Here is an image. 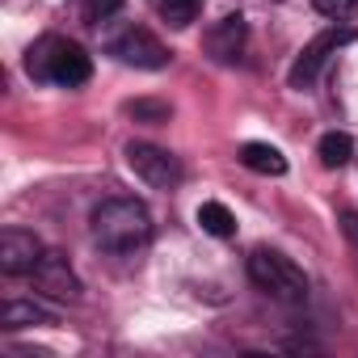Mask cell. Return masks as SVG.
Listing matches in <instances>:
<instances>
[{
    "mask_svg": "<svg viewBox=\"0 0 358 358\" xmlns=\"http://www.w3.org/2000/svg\"><path fill=\"white\" fill-rule=\"evenodd\" d=\"M203 5H207V0H156V13H160L164 26L186 30V26H194V17L203 13Z\"/></svg>",
    "mask_w": 358,
    "mask_h": 358,
    "instance_id": "obj_13",
    "label": "cell"
},
{
    "mask_svg": "<svg viewBox=\"0 0 358 358\" xmlns=\"http://www.w3.org/2000/svg\"><path fill=\"white\" fill-rule=\"evenodd\" d=\"M127 114L139 118V122H164V118H169V106H164V101H131Z\"/></svg>",
    "mask_w": 358,
    "mask_h": 358,
    "instance_id": "obj_16",
    "label": "cell"
},
{
    "mask_svg": "<svg viewBox=\"0 0 358 358\" xmlns=\"http://www.w3.org/2000/svg\"><path fill=\"white\" fill-rule=\"evenodd\" d=\"M0 324L5 329H38V324H55V312H47L34 299H9L0 308Z\"/></svg>",
    "mask_w": 358,
    "mask_h": 358,
    "instance_id": "obj_10",
    "label": "cell"
},
{
    "mask_svg": "<svg viewBox=\"0 0 358 358\" xmlns=\"http://www.w3.org/2000/svg\"><path fill=\"white\" fill-rule=\"evenodd\" d=\"M312 5H316V13H324V17H333V22L358 17V0H312Z\"/></svg>",
    "mask_w": 358,
    "mask_h": 358,
    "instance_id": "obj_15",
    "label": "cell"
},
{
    "mask_svg": "<svg viewBox=\"0 0 358 358\" xmlns=\"http://www.w3.org/2000/svg\"><path fill=\"white\" fill-rule=\"evenodd\" d=\"M122 9V0H85V13L93 17V22H106V17H114Z\"/></svg>",
    "mask_w": 358,
    "mask_h": 358,
    "instance_id": "obj_17",
    "label": "cell"
},
{
    "mask_svg": "<svg viewBox=\"0 0 358 358\" xmlns=\"http://www.w3.org/2000/svg\"><path fill=\"white\" fill-rule=\"evenodd\" d=\"M43 241L26 228H5L0 232V274L9 278H22V274H34V266L43 262Z\"/></svg>",
    "mask_w": 358,
    "mask_h": 358,
    "instance_id": "obj_8",
    "label": "cell"
},
{
    "mask_svg": "<svg viewBox=\"0 0 358 358\" xmlns=\"http://www.w3.org/2000/svg\"><path fill=\"white\" fill-rule=\"evenodd\" d=\"M106 51L127 64V68H139V72H160L169 64V47L148 30V26H122L106 38Z\"/></svg>",
    "mask_w": 358,
    "mask_h": 358,
    "instance_id": "obj_4",
    "label": "cell"
},
{
    "mask_svg": "<svg viewBox=\"0 0 358 358\" xmlns=\"http://www.w3.org/2000/svg\"><path fill=\"white\" fill-rule=\"evenodd\" d=\"M316 152H320V164L324 169H341V164L354 160V139L345 131H329V135H320Z\"/></svg>",
    "mask_w": 358,
    "mask_h": 358,
    "instance_id": "obj_14",
    "label": "cell"
},
{
    "mask_svg": "<svg viewBox=\"0 0 358 358\" xmlns=\"http://www.w3.org/2000/svg\"><path fill=\"white\" fill-rule=\"evenodd\" d=\"M245 43H249V26L241 13H228L220 17L207 34H203V51L215 59V64H236L245 55Z\"/></svg>",
    "mask_w": 358,
    "mask_h": 358,
    "instance_id": "obj_9",
    "label": "cell"
},
{
    "mask_svg": "<svg viewBox=\"0 0 358 358\" xmlns=\"http://www.w3.org/2000/svg\"><path fill=\"white\" fill-rule=\"evenodd\" d=\"M93 241L114 257H131V253L148 249V241H152L148 207L139 199H106L93 211Z\"/></svg>",
    "mask_w": 358,
    "mask_h": 358,
    "instance_id": "obj_1",
    "label": "cell"
},
{
    "mask_svg": "<svg viewBox=\"0 0 358 358\" xmlns=\"http://www.w3.org/2000/svg\"><path fill=\"white\" fill-rule=\"evenodd\" d=\"M34 287H38V295H47V299H59V303H76L80 299V278H76V270L68 266V257L64 253H43V262L34 266Z\"/></svg>",
    "mask_w": 358,
    "mask_h": 358,
    "instance_id": "obj_7",
    "label": "cell"
},
{
    "mask_svg": "<svg viewBox=\"0 0 358 358\" xmlns=\"http://www.w3.org/2000/svg\"><path fill=\"white\" fill-rule=\"evenodd\" d=\"M26 72H30V80H43V85L80 89L93 76V59H89V51L80 43L59 38V34H43L26 51Z\"/></svg>",
    "mask_w": 358,
    "mask_h": 358,
    "instance_id": "obj_2",
    "label": "cell"
},
{
    "mask_svg": "<svg viewBox=\"0 0 358 358\" xmlns=\"http://www.w3.org/2000/svg\"><path fill=\"white\" fill-rule=\"evenodd\" d=\"M241 164L262 173V177H282L287 173V156L274 148V143H245L241 148Z\"/></svg>",
    "mask_w": 358,
    "mask_h": 358,
    "instance_id": "obj_11",
    "label": "cell"
},
{
    "mask_svg": "<svg viewBox=\"0 0 358 358\" xmlns=\"http://www.w3.org/2000/svg\"><path fill=\"white\" fill-rule=\"evenodd\" d=\"M127 164L152 190H173L182 182V160L164 148H156V143H127Z\"/></svg>",
    "mask_w": 358,
    "mask_h": 358,
    "instance_id": "obj_5",
    "label": "cell"
},
{
    "mask_svg": "<svg viewBox=\"0 0 358 358\" xmlns=\"http://www.w3.org/2000/svg\"><path fill=\"white\" fill-rule=\"evenodd\" d=\"M350 38H354V30H345V26H333V30L316 34V38L295 55V64H291V72H287L291 89H312V80L320 76V68L329 64V55H337V47H345Z\"/></svg>",
    "mask_w": 358,
    "mask_h": 358,
    "instance_id": "obj_6",
    "label": "cell"
},
{
    "mask_svg": "<svg viewBox=\"0 0 358 358\" xmlns=\"http://www.w3.org/2000/svg\"><path fill=\"white\" fill-rule=\"evenodd\" d=\"M199 228L207 232V236H220V241H228V236H236V215L224 207V203H203L199 207Z\"/></svg>",
    "mask_w": 358,
    "mask_h": 358,
    "instance_id": "obj_12",
    "label": "cell"
},
{
    "mask_svg": "<svg viewBox=\"0 0 358 358\" xmlns=\"http://www.w3.org/2000/svg\"><path fill=\"white\" fill-rule=\"evenodd\" d=\"M249 278L257 291H266L278 303H303V295H308L303 270L278 249H253L249 253Z\"/></svg>",
    "mask_w": 358,
    "mask_h": 358,
    "instance_id": "obj_3",
    "label": "cell"
}]
</instances>
